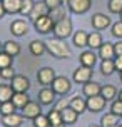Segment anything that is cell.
<instances>
[{"instance_id":"obj_1","label":"cell","mask_w":122,"mask_h":127,"mask_svg":"<svg viewBox=\"0 0 122 127\" xmlns=\"http://www.w3.org/2000/svg\"><path fill=\"white\" fill-rule=\"evenodd\" d=\"M45 45H47V52L52 57H55V59H70L72 57V52L69 49V45L65 44L62 38H57V37L49 38L45 42Z\"/></svg>"},{"instance_id":"obj_2","label":"cell","mask_w":122,"mask_h":127,"mask_svg":"<svg viewBox=\"0 0 122 127\" xmlns=\"http://www.w3.org/2000/svg\"><path fill=\"white\" fill-rule=\"evenodd\" d=\"M72 20L69 19V17H64L62 20H59V22H55V25H54V35L57 38H62V40H65L67 37H70L72 35Z\"/></svg>"},{"instance_id":"obj_3","label":"cell","mask_w":122,"mask_h":127,"mask_svg":"<svg viewBox=\"0 0 122 127\" xmlns=\"http://www.w3.org/2000/svg\"><path fill=\"white\" fill-rule=\"evenodd\" d=\"M50 87H52V90H54L57 95H65V94H69V92H70L72 84H70V80H69L67 77L59 75V77L54 79V82H52Z\"/></svg>"},{"instance_id":"obj_4","label":"cell","mask_w":122,"mask_h":127,"mask_svg":"<svg viewBox=\"0 0 122 127\" xmlns=\"http://www.w3.org/2000/svg\"><path fill=\"white\" fill-rule=\"evenodd\" d=\"M54 25H55V22L49 17V15H44V17H39V19L33 22V27H35V30L39 32V33H50L54 32Z\"/></svg>"},{"instance_id":"obj_5","label":"cell","mask_w":122,"mask_h":127,"mask_svg":"<svg viewBox=\"0 0 122 127\" xmlns=\"http://www.w3.org/2000/svg\"><path fill=\"white\" fill-rule=\"evenodd\" d=\"M67 5H69V10L72 13L82 15V13L89 12L90 5H92V0H67Z\"/></svg>"},{"instance_id":"obj_6","label":"cell","mask_w":122,"mask_h":127,"mask_svg":"<svg viewBox=\"0 0 122 127\" xmlns=\"http://www.w3.org/2000/svg\"><path fill=\"white\" fill-rule=\"evenodd\" d=\"M55 70L52 69V67H42V69L37 72V80H39L40 85H44V87H49L52 85L54 82V79H55Z\"/></svg>"},{"instance_id":"obj_7","label":"cell","mask_w":122,"mask_h":127,"mask_svg":"<svg viewBox=\"0 0 122 127\" xmlns=\"http://www.w3.org/2000/svg\"><path fill=\"white\" fill-rule=\"evenodd\" d=\"M92 74H94V70L90 69V67H85V65H80L77 69L74 70V82L75 84H87L92 79Z\"/></svg>"},{"instance_id":"obj_8","label":"cell","mask_w":122,"mask_h":127,"mask_svg":"<svg viewBox=\"0 0 122 127\" xmlns=\"http://www.w3.org/2000/svg\"><path fill=\"white\" fill-rule=\"evenodd\" d=\"M40 102H33V100H29L25 104V107L22 109V115L25 117V119H35L37 115L42 114V109H40Z\"/></svg>"},{"instance_id":"obj_9","label":"cell","mask_w":122,"mask_h":127,"mask_svg":"<svg viewBox=\"0 0 122 127\" xmlns=\"http://www.w3.org/2000/svg\"><path fill=\"white\" fill-rule=\"evenodd\" d=\"M87 110H90V112H100V110H104V107H105V104H107V100L104 99L102 95H92V97H87Z\"/></svg>"},{"instance_id":"obj_10","label":"cell","mask_w":122,"mask_h":127,"mask_svg":"<svg viewBox=\"0 0 122 127\" xmlns=\"http://www.w3.org/2000/svg\"><path fill=\"white\" fill-rule=\"evenodd\" d=\"M90 22H92V27H94L95 30H104V29H107V27L110 25V17H107L105 13L97 12V13L92 15Z\"/></svg>"},{"instance_id":"obj_11","label":"cell","mask_w":122,"mask_h":127,"mask_svg":"<svg viewBox=\"0 0 122 127\" xmlns=\"http://www.w3.org/2000/svg\"><path fill=\"white\" fill-rule=\"evenodd\" d=\"M10 82H12L13 92H27V90L30 89V80L25 75H15Z\"/></svg>"},{"instance_id":"obj_12","label":"cell","mask_w":122,"mask_h":127,"mask_svg":"<svg viewBox=\"0 0 122 127\" xmlns=\"http://www.w3.org/2000/svg\"><path fill=\"white\" fill-rule=\"evenodd\" d=\"M44 15H49V7L45 5L44 0H42V2H35L32 12L29 13V19L32 20V22H35L39 17H44Z\"/></svg>"},{"instance_id":"obj_13","label":"cell","mask_w":122,"mask_h":127,"mask_svg":"<svg viewBox=\"0 0 122 127\" xmlns=\"http://www.w3.org/2000/svg\"><path fill=\"white\" fill-rule=\"evenodd\" d=\"M55 92L52 90V87H44V89L39 92V102L42 105H52L55 102Z\"/></svg>"},{"instance_id":"obj_14","label":"cell","mask_w":122,"mask_h":127,"mask_svg":"<svg viewBox=\"0 0 122 127\" xmlns=\"http://www.w3.org/2000/svg\"><path fill=\"white\" fill-rule=\"evenodd\" d=\"M10 32H12L15 37H22V35H25L27 32H29V24H27L25 20H13L12 24H10Z\"/></svg>"},{"instance_id":"obj_15","label":"cell","mask_w":122,"mask_h":127,"mask_svg":"<svg viewBox=\"0 0 122 127\" xmlns=\"http://www.w3.org/2000/svg\"><path fill=\"white\" fill-rule=\"evenodd\" d=\"M60 115H62V122L67 124V126H70V124H75V122H77V119H79V115H80V114L75 112L70 105H67L65 109L60 110Z\"/></svg>"},{"instance_id":"obj_16","label":"cell","mask_w":122,"mask_h":127,"mask_svg":"<svg viewBox=\"0 0 122 127\" xmlns=\"http://www.w3.org/2000/svg\"><path fill=\"white\" fill-rule=\"evenodd\" d=\"M24 122V115H19L17 112L8 115H2V124L5 127H20Z\"/></svg>"},{"instance_id":"obj_17","label":"cell","mask_w":122,"mask_h":127,"mask_svg":"<svg viewBox=\"0 0 122 127\" xmlns=\"http://www.w3.org/2000/svg\"><path fill=\"white\" fill-rule=\"evenodd\" d=\"M99 57L102 59V60H107V59H114L116 57L114 44H112V42H104V44L99 47Z\"/></svg>"},{"instance_id":"obj_18","label":"cell","mask_w":122,"mask_h":127,"mask_svg":"<svg viewBox=\"0 0 122 127\" xmlns=\"http://www.w3.org/2000/svg\"><path fill=\"white\" fill-rule=\"evenodd\" d=\"M79 59H80V65H85V67H90V69H94V65L97 62V55L92 50H84Z\"/></svg>"},{"instance_id":"obj_19","label":"cell","mask_w":122,"mask_h":127,"mask_svg":"<svg viewBox=\"0 0 122 127\" xmlns=\"http://www.w3.org/2000/svg\"><path fill=\"white\" fill-rule=\"evenodd\" d=\"M102 44H104V40H102L100 32H90L89 37H87V47H89L90 50H94V49L99 50V47H100Z\"/></svg>"},{"instance_id":"obj_20","label":"cell","mask_w":122,"mask_h":127,"mask_svg":"<svg viewBox=\"0 0 122 127\" xmlns=\"http://www.w3.org/2000/svg\"><path fill=\"white\" fill-rule=\"evenodd\" d=\"M100 89H102V85L99 82H92V80H89L87 84H84V95L85 97H92V95H99L100 94Z\"/></svg>"},{"instance_id":"obj_21","label":"cell","mask_w":122,"mask_h":127,"mask_svg":"<svg viewBox=\"0 0 122 127\" xmlns=\"http://www.w3.org/2000/svg\"><path fill=\"white\" fill-rule=\"evenodd\" d=\"M69 105H70L75 112H79V114H82V112L87 110V102L84 100L82 97H79V95H74V97H72L70 102H69Z\"/></svg>"},{"instance_id":"obj_22","label":"cell","mask_w":122,"mask_h":127,"mask_svg":"<svg viewBox=\"0 0 122 127\" xmlns=\"http://www.w3.org/2000/svg\"><path fill=\"white\" fill-rule=\"evenodd\" d=\"M30 52L35 57H40V55H44L45 52H47V45L42 40H32L30 42Z\"/></svg>"},{"instance_id":"obj_23","label":"cell","mask_w":122,"mask_h":127,"mask_svg":"<svg viewBox=\"0 0 122 127\" xmlns=\"http://www.w3.org/2000/svg\"><path fill=\"white\" fill-rule=\"evenodd\" d=\"M87 37H89V33L84 30H77L74 32V35H72V42L75 47H87Z\"/></svg>"},{"instance_id":"obj_24","label":"cell","mask_w":122,"mask_h":127,"mask_svg":"<svg viewBox=\"0 0 122 127\" xmlns=\"http://www.w3.org/2000/svg\"><path fill=\"white\" fill-rule=\"evenodd\" d=\"M29 100H30V99H29L27 92H13L12 102L15 104V107H17V109H24V107H25V104Z\"/></svg>"},{"instance_id":"obj_25","label":"cell","mask_w":122,"mask_h":127,"mask_svg":"<svg viewBox=\"0 0 122 127\" xmlns=\"http://www.w3.org/2000/svg\"><path fill=\"white\" fill-rule=\"evenodd\" d=\"M117 124H119V115L112 114V112L104 114L102 119H100V126L102 127H112V126H117Z\"/></svg>"},{"instance_id":"obj_26","label":"cell","mask_w":122,"mask_h":127,"mask_svg":"<svg viewBox=\"0 0 122 127\" xmlns=\"http://www.w3.org/2000/svg\"><path fill=\"white\" fill-rule=\"evenodd\" d=\"M3 52H7L8 55H12V57H17L20 54V45L15 42V40H7L5 44H3Z\"/></svg>"},{"instance_id":"obj_27","label":"cell","mask_w":122,"mask_h":127,"mask_svg":"<svg viewBox=\"0 0 122 127\" xmlns=\"http://www.w3.org/2000/svg\"><path fill=\"white\" fill-rule=\"evenodd\" d=\"M7 13H20V3L22 0H2Z\"/></svg>"},{"instance_id":"obj_28","label":"cell","mask_w":122,"mask_h":127,"mask_svg":"<svg viewBox=\"0 0 122 127\" xmlns=\"http://www.w3.org/2000/svg\"><path fill=\"white\" fill-rule=\"evenodd\" d=\"M100 95H102L105 100H116L117 97V89L114 85H102V89H100Z\"/></svg>"},{"instance_id":"obj_29","label":"cell","mask_w":122,"mask_h":127,"mask_svg":"<svg viewBox=\"0 0 122 127\" xmlns=\"http://www.w3.org/2000/svg\"><path fill=\"white\" fill-rule=\"evenodd\" d=\"M13 97V89L12 85H7V84H2L0 85V104L7 100H12Z\"/></svg>"},{"instance_id":"obj_30","label":"cell","mask_w":122,"mask_h":127,"mask_svg":"<svg viewBox=\"0 0 122 127\" xmlns=\"http://www.w3.org/2000/svg\"><path fill=\"white\" fill-rule=\"evenodd\" d=\"M49 17H50L54 22H59V20L64 19V17H67L64 5H59V7H55V8H50V10H49Z\"/></svg>"},{"instance_id":"obj_31","label":"cell","mask_w":122,"mask_h":127,"mask_svg":"<svg viewBox=\"0 0 122 127\" xmlns=\"http://www.w3.org/2000/svg\"><path fill=\"white\" fill-rule=\"evenodd\" d=\"M100 72L102 75H110L116 72V65H114V59H107V60H102L100 64Z\"/></svg>"},{"instance_id":"obj_32","label":"cell","mask_w":122,"mask_h":127,"mask_svg":"<svg viewBox=\"0 0 122 127\" xmlns=\"http://www.w3.org/2000/svg\"><path fill=\"white\" fill-rule=\"evenodd\" d=\"M15 110H17V107H15V104H13L12 100H7V102H2V104H0V114L2 115L13 114Z\"/></svg>"},{"instance_id":"obj_33","label":"cell","mask_w":122,"mask_h":127,"mask_svg":"<svg viewBox=\"0 0 122 127\" xmlns=\"http://www.w3.org/2000/svg\"><path fill=\"white\" fill-rule=\"evenodd\" d=\"M49 122H50V127L57 126V124H60L62 122V115H60V110H55V109H52L50 112H49Z\"/></svg>"},{"instance_id":"obj_34","label":"cell","mask_w":122,"mask_h":127,"mask_svg":"<svg viewBox=\"0 0 122 127\" xmlns=\"http://www.w3.org/2000/svg\"><path fill=\"white\" fill-rule=\"evenodd\" d=\"M13 64V57L8 55L7 52H0V69H5V67H12Z\"/></svg>"},{"instance_id":"obj_35","label":"cell","mask_w":122,"mask_h":127,"mask_svg":"<svg viewBox=\"0 0 122 127\" xmlns=\"http://www.w3.org/2000/svg\"><path fill=\"white\" fill-rule=\"evenodd\" d=\"M33 3H35L33 0H22V3H20V13L22 15H29L33 8Z\"/></svg>"},{"instance_id":"obj_36","label":"cell","mask_w":122,"mask_h":127,"mask_svg":"<svg viewBox=\"0 0 122 127\" xmlns=\"http://www.w3.org/2000/svg\"><path fill=\"white\" fill-rule=\"evenodd\" d=\"M33 127H50V122H49V117L47 115H37L33 119Z\"/></svg>"},{"instance_id":"obj_37","label":"cell","mask_w":122,"mask_h":127,"mask_svg":"<svg viewBox=\"0 0 122 127\" xmlns=\"http://www.w3.org/2000/svg\"><path fill=\"white\" fill-rule=\"evenodd\" d=\"M107 7H109V12L121 13L122 12V0H109Z\"/></svg>"},{"instance_id":"obj_38","label":"cell","mask_w":122,"mask_h":127,"mask_svg":"<svg viewBox=\"0 0 122 127\" xmlns=\"http://www.w3.org/2000/svg\"><path fill=\"white\" fill-rule=\"evenodd\" d=\"M110 112H112V114H116V115H119V117H122V100H121V99H116V100H112Z\"/></svg>"},{"instance_id":"obj_39","label":"cell","mask_w":122,"mask_h":127,"mask_svg":"<svg viewBox=\"0 0 122 127\" xmlns=\"http://www.w3.org/2000/svg\"><path fill=\"white\" fill-rule=\"evenodd\" d=\"M0 77L3 79V80H12L13 77H15V70L12 67H5V69H0Z\"/></svg>"},{"instance_id":"obj_40","label":"cell","mask_w":122,"mask_h":127,"mask_svg":"<svg viewBox=\"0 0 122 127\" xmlns=\"http://www.w3.org/2000/svg\"><path fill=\"white\" fill-rule=\"evenodd\" d=\"M110 32H112V35L116 38H122V20L112 24V25H110Z\"/></svg>"},{"instance_id":"obj_41","label":"cell","mask_w":122,"mask_h":127,"mask_svg":"<svg viewBox=\"0 0 122 127\" xmlns=\"http://www.w3.org/2000/svg\"><path fill=\"white\" fill-rule=\"evenodd\" d=\"M45 2V5L49 7V10L50 8H55V7H59V5H62V0H44Z\"/></svg>"},{"instance_id":"obj_42","label":"cell","mask_w":122,"mask_h":127,"mask_svg":"<svg viewBox=\"0 0 122 127\" xmlns=\"http://www.w3.org/2000/svg\"><path fill=\"white\" fill-rule=\"evenodd\" d=\"M114 50H116V57H122V40L114 44Z\"/></svg>"},{"instance_id":"obj_43","label":"cell","mask_w":122,"mask_h":127,"mask_svg":"<svg viewBox=\"0 0 122 127\" xmlns=\"http://www.w3.org/2000/svg\"><path fill=\"white\" fill-rule=\"evenodd\" d=\"M114 65H116V70L122 72V57H114Z\"/></svg>"},{"instance_id":"obj_44","label":"cell","mask_w":122,"mask_h":127,"mask_svg":"<svg viewBox=\"0 0 122 127\" xmlns=\"http://www.w3.org/2000/svg\"><path fill=\"white\" fill-rule=\"evenodd\" d=\"M67 105H69V104L65 102V99H62V100H59V104H57L54 109H55V110H62V109H65Z\"/></svg>"},{"instance_id":"obj_45","label":"cell","mask_w":122,"mask_h":127,"mask_svg":"<svg viewBox=\"0 0 122 127\" xmlns=\"http://www.w3.org/2000/svg\"><path fill=\"white\" fill-rule=\"evenodd\" d=\"M5 13H7V10H5V7H3V3H2V0H0V19H2Z\"/></svg>"},{"instance_id":"obj_46","label":"cell","mask_w":122,"mask_h":127,"mask_svg":"<svg viewBox=\"0 0 122 127\" xmlns=\"http://www.w3.org/2000/svg\"><path fill=\"white\" fill-rule=\"evenodd\" d=\"M54 127H67V124H64V122H60V124H57V126H54Z\"/></svg>"},{"instance_id":"obj_47","label":"cell","mask_w":122,"mask_h":127,"mask_svg":"<svg viewBox=\"0 0 122 127\" xmlns=\"http://www.w3.org/2000/svg\"><path fill=\"white\" fill-rule=\"evenodd\" d=\"M119 99L122 100V90H119Z\"/></svg>"},{"instance_id":"obj_48","label":"cell","mask_w":122,"mask_h":127,"mask_svg":"<svg viewBox=\"0 0 122 127\" xmlns=\"http://www.w3.org/2000/svg\"><path fill=\"white\" fill-rule=\"evenodd\" d=\"M3 50V44H2V42H0V52Z\"/></svg>"},{"instance_id":"obj_49","label":"cell","mask_w":122,"mask_h":127,"mask_svg":"<svg viewBox=\"0 0 122 127\" xmlns=\"http://www.w3.org/2000/svg\"><path fill=\"white\" fill-rule=\"evenodd\" d=\"M119 77H121V80H122V72H119Z\"/></svg>"},{"instance_id":"obj_50","label":"cell","mask_w":122,"mask_h":127,"mask_svg":"<svg viewBox=\"0 0 122 127\" xmlns=\"http://www.w3.org/2000/svg\"><path fill=\"white\" fill-rule=\"evenodd\" d=\"M90 127H102V126H90Z\"/></svg>"},{"instance_id":"obj_51","label":"cell","mask_w":122,"mask_h":127,"mask_svg":"<svg viewBox=\"0 0 122 127\" xmlns=\"http://www.w3.org/2000/svg\"><path fill=\"white\" fill-rule=\"evenodd\" d=\"M112 127H121V126H119V124H117V126H112Z\"/></svg>"},{"instance_id":"obj_52","label":"cell","mask_w":122,"mask_h":127,"mask_svg":"<svg viewBox=\"0 0 122 127\" xmlns=\"http://www.w3.org/2000/svg\"><path fill=\"white\" fill-rule=\"evenodd\" d=\"M119 15H121V20H122V12H121V13H119Z\"/></svg>"},{"instance_id":"obj_53","label":"cell","mask_w":122,"mask_h":127,"mask_svg":"<svg viewBox=\"0 0 122 127\" xmlns=\"http://www.w3.org/2000/svg\"><path fill=\"white\" fill-rule=\"evenodd\" d=\"M62 2H67V0H62Z\"/></svg>"},{"instance_id":"obj_54","label":"cell","mask_w":122,"mask_h":127,"mask_svg":"<svg viewBox=\"0 0 122 127\" xmlns=\"http://www.w3.org/2000/svg\"><path fill=\"white\" fill-rule=\"evenodd\" d=\"M121 127H122V126H121Z\"/></svg>"}]
</instances>
